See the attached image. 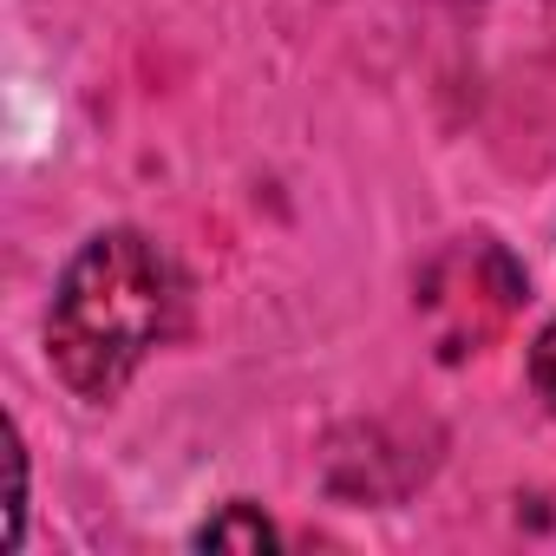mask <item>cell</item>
<instances>
[{
  "mask_svg": "<svg viewBox=\"0 0 556 556\" xmlns=\"http://www.w3.org/2000/svg\"><path fill=\"white\" fill-rule=\"evenodd\" d=\"M530 387H536V400L556 413V321L530 341Z\"/></svg>",
  "mask_w": 556,
  "mask_h": 556,
  "instance_id": "277c9868",
  "label": "cell"
},
{
  "mask_svg": "<svg viewBox=\"0 0 556 556\" xmlns=\"http://www.w3.org/2000/svg\"><path fill=\"white\" fill-rule=\"evenodd\" d=\"M197 549H275V523L249 504H223L203 530H197Z\"/></svg>",
  "mask_w": 556,
  "mask_h": 556,
  "instance_id": "7a4b0ae2",
  "label": "cell"
},
{
  "mask_svg": "<svg viewBox=\"0 0 556 556\" xmlns=\"http://www.w3.org/2000/svg\"><path fill=\"white\" fill-rule=\"evenodd\" d=\"M8 471H14V491H8V543L21 549V530H27V452H21V432L8 426Z\"/></svg>",
  "mask_w": 556,
  "mask_h": 556,
  "instance_id": "3957f363",
  "label": "cell"
},
{
  "mask_svg": "<svg viewBox=\"0 0 556 556\" xmlns=\"http://www.w3.org/2000/svg\"><path fill=\"white\" fill-rule=\"evenodd\" d=\"M177 262L144 229H99L60 268V289L47 308V361L53 374L105 406L131 387L151 348L177 321Z\"/></svg>",
  "mask_w": 556,
  "mask_h": 556,
  "instance_id": "6da1fadb",
  "label": "cell"
}]
</instances>
